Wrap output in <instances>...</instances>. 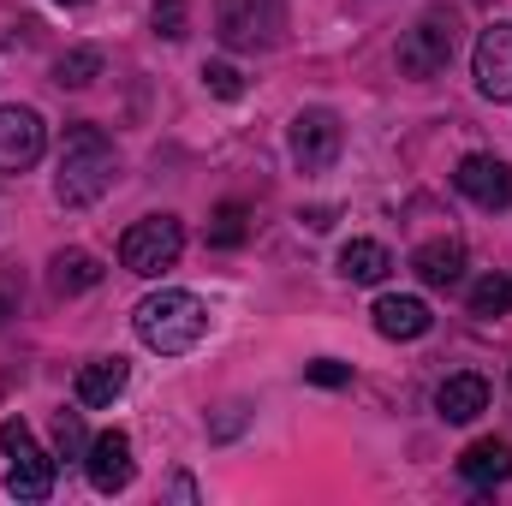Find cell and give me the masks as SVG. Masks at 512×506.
Wrapping results in <instances>:
<instances>
[{
    "mask_svg": "<svg viewBox=\"0 0 512 506\" xmlns=\"http://www.w3.org/2000/svg\"><path fill=\"white\" fill-rule=\"evenodd\" d=\"M453 185L477 203V209H512V167L501 155H465Z\"/></svg>",
    "mask_w": 512,
    "mask_h": 506,
    "instance_id": "30bf717a",
    "label": "cell"
},
{
    "mask_svg": "<svg viewBox=\"0 0 512 506\" xmlns=\"http://www.w3.org/2000/svg\"><path fill=\"white\" fill-rule=\"evenodd\" d=\"M471 72H477V90H483L489 102H512V18L489 24V30L477 36Z\"/></svg>",
    "mask_w": 512,
    "mask_h": 506,
    "instance_id": "9c48e42d",
    "label": "cell"
},
{
    "mask_svg": "<svg viewBox=\"0 0 512 506\" xmlns=\"http://www.w3.org/2000/svg\"><path fill=\"white\" fill-rule=\"evenodd\" d=\"M120 179V149L102 126H72L60 143V173H54V197L66 209H90L114 191Z\"/></svg>",
    "mask_w": 512,
    "mask_h": 506,
    "instance_id": "6da1fadb",
    "label": "cell"
},
{
    "mask_svg": "<svg viewBox=\"0 0 512 506\" xmlns=\"http://www.w3.org/2000/svg\"><path fill=\"white\" fill-rule=\"evenodd\" d=\"M203 84H209V96H221V102H239V96H245V78H239V66H227V60H209V66H203Z\"/></svg>",
    "mask_w": 512,
    "mask_h": 506,
    "instance_id": "603a6c76",
    "label": "cell"
},
{
    "mask_svg": "<svg viewBox=\"0 0 512 506\" xmlns=\"http://www.w3.org/2000/svg\"><path fill=\"white\" fill-rule=\"evenodd\" d=\"M0 453L12 459L6 465V495H18V501H48L54 495V459L30 441V429L18 417L0 423Z\"/></svg>",
    "mask_w": 512,
    "mask_h": 506,
    "instance_id": "8992f818",
    "label": "cell"
},
{
    "mask_svg": "<svg viewBox=\"0 0 512 506\" xmlns=\"http://www.w3.org/2000/svg\"><path fill=\"white\" fill-rule=\"evenodd\" d=\"M42 149H48V126L36 108H0V173L36 167Z\"/></svg>",
    "mask_w": 512,
    "mask_h": 506,
    "instance_id": "ba28073f",
    "label": "cell"
},
{
    "mask_svg": "<svg viewBox=\"0 0 512 506\" xmlns=\"http://www.w3.org/2000/svg\"><path fill=\"white\" fill-rule=\"evenodd\" d=\"M245 233H251V209H245V203H221L215 221H209V245H215V251H239Z\"/></svg>",
    "mask_w": 512,
    "mask_h": 506,
    "instance_id": "44dd1931",
    "label": "cell"
},
{
    "mask_svg": "<svg viewBox=\"0 0 512 506\" xmlns=\"http://www.w3.org/2000/svg\"><path fill=\"white\" fill-rule=\"evenodd\" d=\"M131 328H137V340H143L149 352H161V358H185V352L209 334V310H203L197 292L161 286V292H149V298L131 310Z\"/></svg>",
    "mask_w": 512,
    "mask_h": 506,
    "instance_id": "7a4b0ae2",
    "label": "cell"
},
{
    "mask_svg": "<svg viewBox=\"0 0 512 506\" xmlns=\"http://www.w3.org/2000/svg\"><path fill=\"white\" fill-rule=\"evenodd\" d=\"M60 6H84V0H60Z\"/></svg>",
    "mask_w": 512,
    "mask_h": 506,
    "instance_id": "484cf974",
    "label": "cell"
},
{
    "mask_svg": "<svg viewBox=\"0 0 512 506\" xmlns=\"http://www.w3.org/2000/svg\"><path fill=\"white\" fill-rule=\"evenodd\" d=\"M435 411H441L447 423H471V417H483V411H489V381L483 376H447L441 381V393H435Z\"/></svg>",
    "mask_w": 512,
    "mask_h": 506,
    "instance_id": "9a60e30c",
    "label": "cell"
},
{
    "mask_svg": "<svg viewBox=\"0 0 512 506\" xmlns=\"http://www.w3.org/2000/svg\"><path fill=\"white\" fill-rule=\"evenodd\" d=\"M512 310V268H495L471 286V316H507Z\"/></svg>",
    "mask_w": 512,
    "mask_h": 506,
    "instance_id": "ffe728a7",
    "label": "cell"
},
{
    "mask_svg": "<svg viewBox=\"0 0 512 506\" xmlns=\"http://www.w3.org/2000/svg\"><path fill=\"white\" fill-rule=\"evenodd\" d=\"M131 435H120V429H102L96 441H90V453H84V477H90V489L96 495H120L131 483Z\"/></svg>",
    "mask_w": 512,
    "mask_h": 506,
    "instance_id": "8fae6325",
    "label": "cell"
},
{
    "mask_svg": "<svg viewBox=\"0 0 512 506\" xmlns=\"http://www.w3.org/2000/svg\"><path fill=\"white\" fill-rule=\"evenodd\" d=\"M185 0H155V36H167V42H179L185 36Z\"/></svg>",
    "mask_w": 512,
    "mask_h": 506,
    "instance_id": "cb8c5ba5",
    "label": "cell"
},
{
    "mask_svg": "<svg viewBox=\"0 0 512 506\" xmlns=\"http://www.w3.org/2000/svg\"><path fill=\"white\" fill-rule=\"evenodd\" d=\"M459 477H465L471 489H495V483H507L512 477V447L507 441H471V447L459 453Z\"/></svg>",
    "mask_w": 512,
    "mask_h": 506,
    "instance_id": "4fadbf2b",
    "label": "cell"
},
{
    "mask_svg": "<svg viewBox=\"0 0 512 506\" xmlns=\"http://www.w3.org/2000/svg\"><path fill=\"white\" fill-rule=\"evenodd\" d=\"M340 274H346L352 286H382L387 274H393V251L376 245V239H352V245L340 251Z\"/></svg>",
    "mask_w": 512,
    "mask_h": 506,
    "instance_id": "ac0fdd59",
    "label": "cell"
},
{
    "mask_svg": "<svg viewBox=\"0 0 512 506\" xmlns=\"http://www.w3.org/2000/svg\"><path fill=\"white\" fill-rule=\"evenodd\" d=\"M126 381H131V370H126V358H96V364H84L78 370V405H114L120 393H126Z\"/></svg>",
    "mask_w": 512,
    "mask_h": 506,
    "instance_id": "2e32d148",
    "label": "cell"
},
{
    "mask_svg": "<svg viewBox=\"0 0 512 506\" xmlns=\"http://www.w3.org/2000/svg\"><path fill=\"white\" fill-rule=\"evenodd\" d=\"M179 251H185V227L173 215H143V221H131L126 239H120V262L131 274H143V280L167 274L179 262Z\"/></svg>",
    "mask_w": 512,
    "mask_h": 506,
    "instance_id": "5b68a950",
    "label": "cell"
},
{
    "mask_svg": "<svg viewBox=\"0 0 512 506\" xmlns=\"http://www.w3.org/2000/svg\"><path fill=\"white\" fill-rule=\"evenodd\" d=\"M453 42H459V18L447 12V6H435V12H423L405 36H399V72L405 78H435V72H447V60H453Z\"/></svg>",
    "mask_w": 512,
    "mask_h": 506,
    "instance_id": "277c9868",
    "label": "cell"
},
{
    "mask_svg": "<svg viewBox=\"0 0 512 506\" xmlns=\"http://www.w3.org/2000/svg\"><path fill=\"white\" fill-rule=\"evenodd\" d=\"M304 381H316V387H346V381H352V364L316 358V364H304Z\"/></svg>",
    "mask_w": 512,
    "mask_h": 506,
    "instance_id": "d4e9b609",
    "label": "cell"
},
{
    "mask_svg": "<svg viewBox=\"0 0 512 506\" xmlns=\"http://www.w3.org/2000/svg\"><path fill=\"white\" fill-rule=\"evenodd\" d=\"M48 286H54V298H78V292L102 286V262L90 251H60L48 262Z\"/></svg>",
    "mask_w": 512,
    "mask_h": 506,
    "instance_id": "e0dca14e",
    "label": "cell"
},
{
    "mask_svg": "<svg viewBox=\"0 0 512 506\" xmlns=\"http://www.w3.org/2000/svg\"><path fill=\"white\" fill-rule=\"evenodd\" d=\"M340 143H346V131H340L334 108H304L292 120V131H286V149H292L298 173H328L340 161Z\"/></svg>",
    "mask_w": 512,
    "mask_h": 506,
    "instance_id": "52a82bcc",
    "label": "cell"
},
{
    "mask_svg": "<svg viewBox=\"0 0 512 506\" xmlns=\"http://www.w3.org/2000/svg\"><path fill=\"white\" fill-rule=\"evenodd\" d=\"M286 30V6L280 0H215V36L233 54H256L274 48Z\"/></svg>",
    "mask_w": 512,
    "mask_h": 506,
    "instance_id": "3957f363",
    "label": "cell"
},
{
    "mask_svg": "<svg viewBox=\"0 0 512 506\" xmlns=\"http://www.w3.org/2000/svg\"><path fill=\"white\" fill-rule=\"evenodd\" d=\"M96 78H102V54L96 48H72V54L54 60V84L60 90H90Z\"/></svg>",
    "mask_w": 512,
    "mask_h": 506,
    "instance_id": "d6986e66",
    "label": "cell"
},
{
    "mask_svg": "<svg viewBox=\"0 0 512 506\" xmlns=\"http://www.w3.org/2000/svg\"><path fill=\"white\" fill-rule=\"evenodd\" d=\"M411 268H417L423 286H459L465 280V245L459 239H429V245H417Z\"/></svg>",
    "mask_w": 512,
    "mask_h": 506,
    "instance_id": "5bb4252c",
    "label": "cell"
},
{
    "mask_svg": "<svg viewBox=\"0 0 512 506\" xmlns=\"http://www.w3.org/2000/svg\"><path fill=\"white\" fill-rule=\"evenodd\" d=\"M54 447H60V459H84V453H90V435H84L78 411H60V417H54Z\"/></svg>",
    "mask_w": 512,
    "mask_h": 506,
    "instance_id": "7402d4cb",
    "label": "cell"
},
{
    "mask_svg": "<svg viewBox=\"0 0 512 506\" xmlns=\"http://www.w3.org/2000/svg\"><path fill=\"white\" fill-rule=\"evenodd\" d=\"M370 316H376V334H382V340H423V334H429V322H435V316H429V304H423V298H411V292H387V298H376V310H370Z\"/></svg>",
    "mask_w": 512,
    "mask_h": 506,
    "instance_id": "7c38bea8",
    "label": "cell"
}]
</instances>
